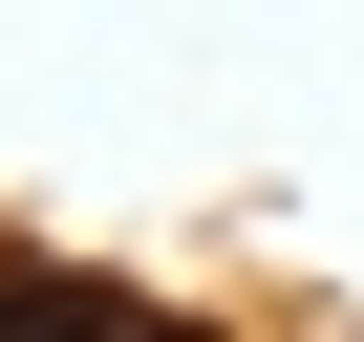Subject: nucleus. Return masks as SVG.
Here are the masks:
<instances>
[{
	"label": "nucleus",
	"instance_id": "1",
	"mask_svg": "<svg viewBox=\"0 0 364 342\" xmlns=\"http://www.w3.org/2000/svg\"><path fill=\"white\" fill-rule=\"evenodd\" d=\"M0 342H86V321H65V299H0Z\"/></svg>",
	"mask_w": 364,
	"mask_h": 342
}]
</instances>
